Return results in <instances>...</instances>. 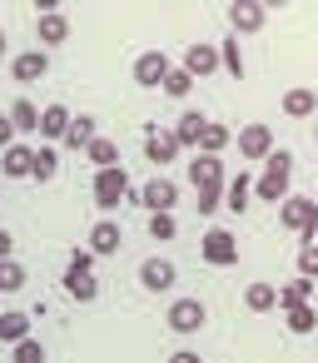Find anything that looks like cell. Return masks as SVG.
<instances>
[{"label": "cell", "instance_id": "cell-1", "mask_svg": "<svg viewBox=\"0 0 318 363\" xmlns=\"http://www.w3.org/2000/svg\"><path fill=\"white\" fill-rule=\"evenodd\" d=\"M288 174H293V155H288V150H273V155L263 160V174L254 179V194L268 199V204H283V199H288Z\"/></svg>", "mask_w": 318, "mask_h": 363}, {"label": "cell", "instance_id": "cell-2", "mask_svg": "<svg viewBox=\"0 0 318 363\" xmlns=\"http://www.w3.org/2000/svg\"><path fill=\"white\" fill-rule=\"evenodd\" d=\"M278 224H283V229H293L303 244H313V234H318V199L288 194V199L278 204Z\"/></svg>", "mask_w": 318, "mask_h": 363}, {"label": "cell", "instance_id": "cell-3", "mask_svg": "<svg viewBox=\"0 0 318 363\" xmlns=\"http://www.w3.org/2000/svg\"><path fill=\"white\" fill-rule=\"evenodd\" d=\"M90 269H95V254H90V249H85V254H75V259H70V269H65V294H70V298H80V303H95V298H100V284H95V274H90Z\"/></svg>", "mask_w": 318, "mask_h": 363}, {"label": "cell", "instance_id": "cell-4", "mask_svg": "<svg viewBox=\"0 0 318 363\" xmlns=\"http://www.w3.org/2000/svg\"><path fill=\"white\" fill-rule=\"evenodd\" d=\"M90 194H95L100 209H120V199L130 194V174H125V164H115V169H95Z\"/></svg>", "mask_w": 318, "mask_h": 363}, {"label": "cell", "instance_id": "cell-5", "mask_svg": "<svg viewBox=\"0 0 318 363\" xmlns=\"http://www.w3.org/2000/svg\"><path fill=\"white\" fill-rule=\"evenodd\" d=\"M164 323H169L174 333H199V328L209 323V308H204L199 298H174L169 313H164Z\"/></svg>", "mask_w": 318, "mask_h": 363}, {"label": "cell", "instance_id": "cell-6", "mask_svg": "<svg viewBox=\"0 0 318 363\" xmlns=\"http://www.w3.org/2000/svg\"><path fill=\"white\" fill-rule=\"evenodd\" d=\"M199 254H204V264H239V239L229 229H209Z\"/></svg>", "mask_w": 318, "mask_h": 363}, {"label": "cell", "instance_id": "cell-7", "mask_svg": "<svg viewBox=\"0 0 318 363\" xmlns=\"http://www.w3.org/2000/svg\"><path fill=\"white\" fill-rule=\"evenodd\" d=\"M140 199H144V209H149V214H169V209L179 204V184H169L164 174H154V179L140 189Z\"/></svg>", "mask_w": 318, "mask_h": 363}, {"label": "cell", "instance_id": "cell-8", "mask_svg": "<svg viewBox=\"0 0 318 363\" xmlns=\"http://www.w3.org/2000/svg\"><path fill=\"white\" fill-rule=\"evenodd\" d=\"M263 21H268V11L259 6V0H234V6H229L234 35H254V30H263Z\"/></svg>", "mask_w": 318, "mask_h": 363}, {"label": "cell", "instance_id": "cell-9", "mask_svg": "<svg viewBox=\"0 0 318 363\" xmlns=\"http://www.w3.org/2000/svg\"><path fill=\"white\" fill-rule=\"evenodd\" d=\"M164 75H169V55H164V50H144V55L135 60V85L154 90V85H164Z\"/></svg>", "mask_w": 318, "mask_h": 363}, {"label": "cell", "instance_id": "cell-10", "mask_svg": "<svg viewBox=\"0 0 318 363\" xmlns=\"http://www.w3.org/2000/svg\"><path fill=\"white\" fill-rule=\"evenodd\" d=\"M224 164H219V155H194L189 160V184H199V189H224Z\"/></svg>", "mask_w": 318, "mask_h": 363}, {"label": "cell", "instance_id": "cell-11", "mask_svg": "<svg viewBox=\"0 0 318 363\" xmlns=\"http://www.w3.org/2000/svg\"><path fill=\"white\" fill-rule=\"evenodd\" d=\"M179 70H184L189 80H204V75H214V70H219V45H189Z\"/></svg>", "mask_w": 318, "mask_h": 363}, {"label": "cell", "instance_id": "cell-12", "mask_svg": "<svg viewBox=\"0 0 318 363\" xmlns=\"http://www.w3.org/2000/svg\"><path fill=\"white\" fill-rule=\"evenodd\" d=\"M239 155L268 160V155H273V130H268V125H244V130H239Z\"/></svg>", "mask_w": 318, "mask_h": 363}, {"label": "cell", "instance_id": "cell-13", "mask_svg": "<svg viewBox=\"0 0 318 363\" xmlns=\"http://www.w3.org/2000/svg\"><path fill=\"white\" fill-rule=\"evenodd\" d=\"M120 244H125V229H120L115 219H100V224H90V254H95V259H105V254H120Z\"/></svg>", "mask_w": 318, "mask_h": 363}, {"label": "cell", "instance_id": "cell-14", "mask_svg": "<svg viewBox=\"0 0 318 363\" xmlns=\"http://www.w3.org/2000/svg\"><path fill=\"white\" fill-rule=\"evenodd\" d=\"M174 279H179V269H174L169 259H144V264H140V284H144L149 294H164V289H174Z\"/></svg>", "mask_w": 318, "mask_h": 363}, {"label": "cell", "instance_id": "cell-15", "mask_svg": "<svg viewBox=\"0 0 318 363\" xmlns=\"http://www.w3.org/2000/svg\"><path fill=\"white\" fill-rule=\"evenodd\" d=\"M45 70H50V55H45V50H21V55L11 60V75H16L21 85H35Z\"/></svg>", "mask_w": 318, "mask_h": 363}, {"label": "cell", "instance_id": "cell-16", "mask_svg": "<svg viewBox=\"0 0 318 363\" xmlns=\"http://www.w3.org/2000/svg\"><path fill=\"white\" fill-rule=\"evenodd\" d=\"M65 130H70V110H65V105H45V110H40V140H45V145H60Z\"/></svg>", "mask_w": 318, "mask_h": 363}, {"label": "cell", "instance_id": "cell-17", "mask_svg": "<svg viewBox=\"0 0 318 363\" xmlns=\"http://www.w3.org/2000/svg\"><path fill=\"white\" fill-rule=\"evenodd\" d=\"M144 160H149L154 169L174 164V160H179V140H174V135H164V130H159V135H149V140H144Z\"/></svg>", "mask_w": 318, "mask_h": 363}, {"label": "cell", "instance_id": "cell-18", "mask_svg": "<svg viewBox=\"0 0 318 363\" xmlns=\"http://www.w3.org/2000/svg\"><path fill=\"white\" fill-rule=\"evenodd\" d=\"M30 160H35V150H30V145H11V150H0V174H6V179H25V174H30Z\"/></svg>", "mask_w": 318, "mask_h": 363}, {"label": "cell", "instance_id": "cell-19", "mask_svg": "<svg viewBox=\"0 0 318 363\" xmlns=\"http://www.w3.org/2000/svg\"><path fill=\"white\" fill-rule=\"evenodd\" d=\"M35 35H40V45H65V40H70V21H65L60 11L35 16Z\"/></svg>", "mask_w": 318, "mask_h": 363}, {"label": "cell", "instance_id": "cell-20", "mask_svg": "<svg viewBox=\"0 0 318 363\" xmlns=\"http://www.w3.org/2000/svg\"><path fill=\"white\" fill-rule=\"evenodd\" d=\"M313 110H318V95H313L308 85H293V90L283 95V115H288V120H308Z\"/></svg>", "mask_w": 318, "mask_h": 363}, {"label": "cell", "instance_id": "cell-21", "mask_svg": "<svg viewBox=\"0 0 318 363\" xmlns=\"http://www.w3.org/2000/svg\"><path fill=\"white\" fill-rule=\"evenodd\" d=\"M6 120H11V130H16V135H35V130H40V110H35L30 100H11Z\"/></svg>", "mask_w": 318, "mask_h": 363}, {"label": "cell", "instance_id": "cell-22", "mask_svg": "<svg viewBox=\"0 0 318 363\" xmlns=\"http://www.w3.org/2000/svg\"><path fill=\"white\" fill-rule=\"evenodd\" d=\"M204 125H209V120H204L199 110H184V115H179V125H174V140H179V150H184V145H194V150H199V135H204Z\"/></svg>", "mask_w": 318, "mask_h": 363}, {"label": "cell", "instance_id": "cell-23", "mask_svg": "<svg viewBox=\"0 0 318 363\" xmlns=\"http://www.w3.org/2000/svg\"><path fill=\"white\" fill-rule=\"evenodd\" d=\"M85 155H90V164H95V169H115V164H120V145H115V140H105V135H95V140L85 145Z\"/></svg>", "mask_w": 318, "mask_h": 363}, {"label": "cell", "instance_id": "cell-24", "mask_svg": "<svg viewBox=\"0 0 318 363\" xmlns=\"http://www.w3.org/2000/svg\"><path fill=\"white\" fill-rule=\"evenodd\" d=\"M249 199H254V179H249V174L224 179V204H229L234 214H244V209H249Z\"/></svg>", "mask_w": 318, "mask_h": 363}, {"label": "cell", "instance_id": "cell-25", "mask_svg": "<svg viewBox=\"0 0 318 363\" xmlns=\"http://www.w3.org/2000/svg\"><path fill=\"white\" fill-rule=\"evenodd\" d=\"M95 135H100V130H95V120H90V115H70V130H65V140H60V145H70V150H85Z\"/></svg>", "mask_w": 318, "mask_h": 363}, {"label": "cell", "instance_id": "cell-26", "mask_svg": "<svg viewBox=\"0 0 318 363\" xmlns=\"http://www.w3.org/2000/svg\"><path fill=\"white\" fill-rule=\"evenodd\" d=\"M55 169H60L55 145H40V150H35V160H30V179H35V184H45V179H55Z\"/></svg>", "mask_w": 318, "mask_h": 363}, {"label": "cell", "instance_id": "cell-27", "mask_svg": "<svg viewBox=\"0 0 318 363\" xmlns=\"http://www.w3.org/2000/svg\"><path fill=\"white\" fill-rule=\"evenodd\" d=\"M0 338H6V343H21V338H30V313H21V308L0 313Z\"/></svg>", "mask_w": 318, "mask_h": 363}, {"label": "cell", "instance_id": "cell-28", "mask_svg": "<svg viewBox=\"0 0 318 363\" xmlns=\"http://www.w3.org/2000/svg\"><path fill=\"white\" fill-rule=\"evenodd\" d=\"M229 125H219V120H209L204 125V135H199V155H219V150H229Z\"/></svg>", "mask_w": 318, "mask_h": 363}, {"label": "cell", "instance_id": "cell-29", "mask_svg": "<svg viewBox=\"0 0 318 363\" xmlns=\"http://www.w3.org/2000/svg\"><path fill=\"white\" fill-rule=\"evenodd\" d=\"M244 303H249L254 313H268V308H278V289H273V284H249V289H244Z\"/></svg>", "mask_w": 318, "mask_h": 363}, {"label": "cell", "instance_id": "cell-30", "mask_svg": "<svg viewBox=\"0 0 318 363\" xmlns=\"http://www.w3.org/2000/svg\"><path fill=\"white\" fill-rule=\"evenodd\" d=\"M219 70H229L234 80H244V55H239V35H229L219 45Z\"/></svg>", "mask_w": 318, "mask_h": 363}, {"label": "cell", "instance_id": "cell-31", "mask_svg": "<svg viewBox=\"0 0 318 363\" xmlns=\"http://www.w3.org/2000/svg\"><path fill=\"white\" fill-rule=\"evenodd\" d=\"M25 264H16V259H6V264H0V294H21L25 289Z\"/></svg>", "mask_w": 318, "mask_h": 363}, {"label": "cell", "instance_id": "cell-32", "mask_svg": "<svg viewBox=\"0 0 318 363\" xmlns=\"http://www.w3.org/2000/svg\"><path fill=\"white\" fill-rule=\"evenodd\" d=\"M308 298H313V284L308 279H293V284L278 289V308H293V303H308Z\"/></svg>", "mask_w": 318, "mask_h": 363}, {"label": "cell", "instance_id": "cell-33", "mask_svg": "<svg viewBox=\"0 0 318 363\" xmlns=\"http://www.w3.org/2000/svg\"><path fill=\"white\" fill-rule=\"evenodd\" d=\"M288 328H293V333H313V328H318V308H313V303H293V308H288Z\"/></svg>", "mask_w": 318, "mask_h": 363}, {"label": "cell", "instance_id": "cell-34", "mask_svg": "<svg viewBox=\"0 0 318 363\" xmlns=\"http://www.w3.org/2000/svg\"><path fill=\"white\" fill-rule=\"evenodd\" d=\"M189 85H194V80H189L179 65H169V75H164V85H159V90H164L169 100H184V95H189Z\"/></svg>", "mask_w": 318, "mask_h": 363}, {"label": "cell", "instance_id": "cell-35", "mask_svg": "<svg viewBox=\"0 0 318 363\" xmlns=\"http://www.w3.org/2000/svg\"><path fill=\"white\" fill-rule=\"evenodd\" d=\"M179 234V224H174V214H149V239H159V244H169Z\"/></svg>", "mask_w": 318, "mask_h": 363}, {"label": "cell", "instance_id": "cell-36", "mask_svg": "<svg viewBox=\"0 0 318 363\" xmlns=\"http://www.w3.org/2000/svg\"><path fill=\"white\" fill-rule=\"evenodd\" d=\"M298 279H308V284L318 279V244H303L298 249Z\"/></svg>", "mask_w": 318, "mask_h": 363}, {"label": "cell", "instance_id": "cell-37", "mask_svg": "<svg viewBox=\"0 0 318 363\" xmlns=\"http://www.w3.org/2000/svg\"><path fill=\"white\" fill-rule=\"evenodd\" d=\"M16 363H45V343L21 338V343H16Z\"/></svg>", "mask_w": 318, "mask_h": 363}, {"label": "cell", "instance_id": "cell-38", "mask_svg": "<svg viewBox=\"0 0 318 363\" xmlns=\"http://www.w3.org/2000/svg\"><path fill=\"white\" fill-rule=\"evenodd\" d=\"M11 145H16V130H11L6 115H0V150H11Z\"/></svg>", "mask_w": 318, "mask_h": 363}, {"label": "cell", "instance_id": "cell-39", "mask_svg": "<svg viewBox=\"0 0 318 363\" xmlns=\"http://www.w3.org/2000/svg\"><path fill=\"white\" fill-rule=\"evenodd\" d=\"M169 363H204V358H199L194 348H174V353H169Z\"/></svg>", "mask_w": 318, "mask_h": 363}, {"label": "cell", "instance_id": "cell-40", "mask_svg": "<svg viewBox=\"0 0 318 363\" xmlns=\"http://www.w3.org/2000/svg\"><path fill=\"white\" fill-rule=\"evenodd\" d=\"M11 254H16V239H11V234H6V229H0V264H6V259H11Z\"/></svg>", "mask_w": 318, "mask_h": 363}, {"label": "cell", "instance_id": "cell-41", "mask_svg": "<svg viewBox=\"0 0 318 363\" xmlns=\"http://www.w3.org/2000/svg\"><path fill=\"white\" fill-rule=\"evenodd\" d=\"M6 50H11V40H6V30H0V60H6Z\"/></svg>", "mask_w": 318, "mask_h": 363}, {"label": "cell", "instance_id": "cell-42", "mask_svg": "<svg viewBox=\"0 0 318 363\" xmlns=\"http://www.w3.org/2000/svg\"><path fill=\"white\" fill-rule=\"evenodd\" d=\"M313 145H318V125H313Z\"/></svg>", "mask_w": 318, "mask_h": 363}, {"label": "cell", "instance_id": "cell-43", "mask_svg": "<svg viewBox=\"0 0 318 363\" xmlns=\"http://www.w3.org/2000/svg\"><path fill=\"white\" fill-rule=\"evenodd\" d=\"M0 184H6V174H0Z\"/></svg>", "mask_w": 318, "mask_h": 363}, {"label": "cell", "instance_id": "cell-44", "mask_svg": "<svg viewBox=\"0 0 318 363\" xmlns=\"http://www.w3.org/2000/svg\"><path fill=\"white\" fill-rule=\"evenodd\" d=\"M313 244H318V234H313Z\"/></svg>", "mask_w": 318, "mask_h": 363}]
</instances>
